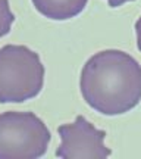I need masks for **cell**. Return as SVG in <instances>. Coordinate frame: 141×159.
Here are the masks:
<instances>
[{
	"label": "cell",
	"instance_id": "cell-1",
	"mask_svg": "<svg viewBox=\"0 0 141 159\" xmlns=\"http://www.w3.org/2000/svg\"><path fill=\"white\" fill-rule=\"evenodd\" d=\"M79 90L99 114L124 115L141 102V65L122 50L99 52L82 66Z\"/></svg>",
	"mask_w": 141,
	"mask_h": 159
},
{
	"label": "cell",
	"instance_id": "cell-2",
	"mask_svg": "<svg viewBox=\"0 0 141 159\" xmlns=\"http://www.w3.org/2000/svg\"><path fill=\"white\" fill-rule=\"evenodd\" d=\"M44 66L38 53L21 44L0 47V103H22L38 96Z\"/></svg>",
	"mask_w": 141,
	"mask_h": 159
},
{
	"label": "cell",
	"instance_id": "cell-3",
	"mask_svg": "<svg viewBox=\"0 0 141 159\" xmlns=\"http://www.w3.org/2000/svg\"><path fill=\"white\" fill-rule=\"evenodd\" d=\"M51 136L33 112L0 114V159H34L47 152Z\"/></svg>",
	"mask_w": 141,
	"mask_h": 159
},
{
	"label": "cell",
	"instance_id": "cell-4",
	"mask_svg": "<svg viewBox=\"0 0 141 159\" xmlns=\"http://www.w3.org/2000/svg\"><path fill=\"white\" fill-rule=\"evenodd\" d=\"M60 146L56 156L63 159H104L110 156V149L106 148V133L88 122L82 115H78L73 122L63 124L57 128Z\"/></svg>",
	"mask_w": 141,
	"mask_h": 159
},
{
	"label": "cell",
	"instance_id": "cell-5",
	"mask_svg": "<svg viewBox=\"0 0 141 159\" xmlns=\"http://www.w3.org/2000/svg\"><path fill=\"white\" fill-rule=\"evenodd\" d=\"M43 16L53 21H68L85 9L88 0H31Z\"/></svg>",
	"mask_w": 141,
	"mask_h": 159
},
{
	"label": "cell",
	"instance_id": "cell-6",
	"mask_svg": "<svg viewBox=\"0 0 141 159\" xmlns=\"http://www.w3.org/2000/svg\"><path fill=\"white\" fill-rule=\"evenodd\" d=\"M13 21L15 15L9 7V0H0V39L9 34Z\"/></svg>",
	"mask_w": 141,
	"mask_h": 159
},
{
	"label": "cell",
	"instance_id": "cell-7",
	"mask_svg": "<svg viewBox=\"0 0 141 159\" xmlns=\"http://www.w3.org/2000/svg\"><path fill=\"white\" fill-rule=\"evenodd\" d=\"M135 33H137V47L141 52V16L135 22Z\"/></svg>",
	"mask_w": 141,
	"mask_h": 159
},
{
	"label": "cell",
	"instance_id": "cell-8",
	"mask_svg": "<svg viewBox=\"0 0 141 159\" xmlns=\"http://www.w3.org/2000/svg\"><path fill=\"white\" fill-rule=\"evenodd\" d=\"M126 2H134V0H107V3H109L110 7H119L124 3H126Z\"/></svg>",
	"mask_w": 141,
	"mask_h": 159
}]
</instances>
